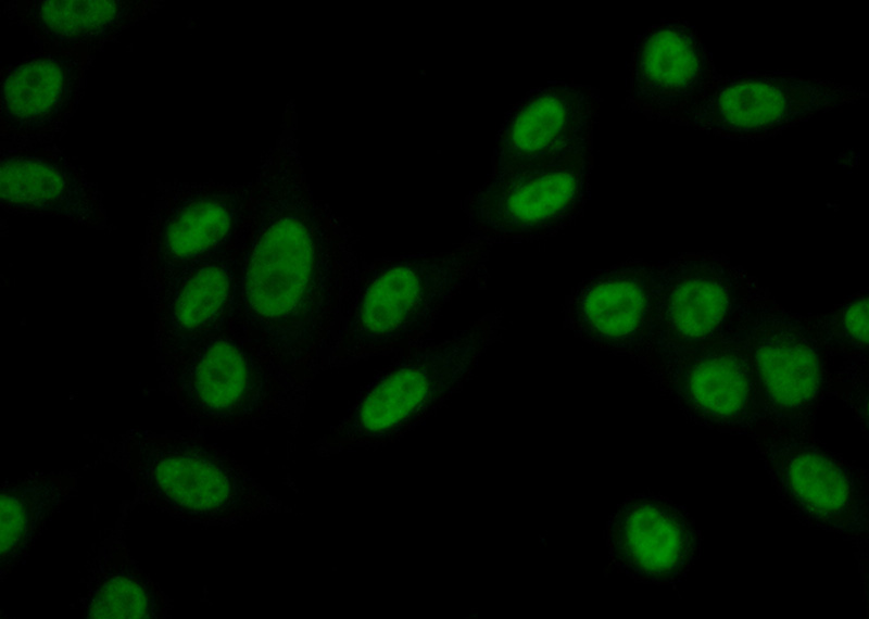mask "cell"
<instances>
[{"instance_id":"8992f818","label":"cell","mask_w":869,"mask_h":619,"mask_svg":"<svg viewBox=\"0 0 869 619\" xmlns=\"http://www.w3.org/2000/svg\"><path fill=\"white\" fill-rule=\"evenodd\" d=\"M738 333L750 354L761 429L808 433L828 380L816 317L792 314L765 300L745 315Z\"/></svg>"},{"instance_id":"3957f363","label":"cell","mask_w":869,"mask_h":619,"mask_svg":"<svg viewBox=\"0 0 869 619\" xmlns=\"http://www.w3.org/2000/svg\"><path fill=\"white\" fill-rule=\"evenodd\" d=\"M502 321L496 310L448 339L396 351L313 449L322 456L379 449L414 430L463 389L481 356L502 339Z\"/></svg>"},{"instance_id":"7a4b0ae2","label":"cell","mask_w":869,"mask_h":619,"mask_svg":"<svg viewBox=\"0 0 869 619\" xmlns=\"http://www.w3.org/2000/svg\"><path fill=\"white\" fill-rule=\"evenodd\" d=\"M492 247L470 236L445 252L363 262L345 290L322 371L426 339L466 283L486 286Z\"/></svg>"},{"instance_id":"30bf717a","label":"cell","mask_w":869,"mask_h":619,"mask_svg":"<svg viewBox=\"0 0 869 619\" xmlns=\"http://www.w3.org/2000/svg\"><path fill=\"white\" fill-rule=\"evenodd\" d=\"M642 366L694 424L753 434L764 427L750 354L738 331L700 346L657 352Z\"/></svg>"},{"instance_id":"6da1fadb","label":"cell","mask_w":869,"mask_h":619,"mask_svg":"<svg viewBox=\"0 0 869 619\" xmlns=\"http://www.w3.org/2000/svg\"><path fill=\"white\" fill-rule=\"evenodd\" d=\"M351 229L297 173L253 181L229 323L305 396L361 266Z\"/></svg>"},{"instance_id":"ba28073f","label":"cell","mask_w":869,"mask_h":619,"mask_svg":"<svg viewBox=\"0 0 869 619\" xmlns=\"http://www.w3.org/2000/svg\"><path fill=\"white\" fill-rule=\"evenodd\" d=\"M752 277L717 255H687L655 264L653 354L730 338L766 300Z\"/></svg>"},{"instance_id":"ac0fdd59","label":"cell","mask_w":869,"mask_h":619,"mask_svg":"<svg viewBox=\"0 0 869 619\" xmlns=\"http://www.w3.org/2000/svg\"><path fill=\"white\" fill-rule=\"evenodd\" d=\"M1 207L10 214L65 217L108 229L102 194L55 144L1 143Z\"/></svg>"},{"instance_id":"44dd1931","label":"cell","mask_w":869,"mask_h":619,"mask_svg":"<svg viewBox=\"0 0 869 619\" xmlns=\"http://www.w3.org/2000/svg\"><path fill=\"white\" fill-rule=\"evenodd\" d=\"M79 599L85 618H164L171 604L159 585L130 557L124 540L110 536L98 548Z\"/></svg>"},{"instance_id":"5b68a950","label":"cell","mask_w":869,"mask_h":619,"mask_svg":"<svg viewBox=\"0 0 869 619\" xmlns=\"http://www.w3.org/2000/svg\"><path fill=\"white\" fill-rule=\"evenodd\" d=\"M159 361L162 387L199 427L298 425L304 412L307 396L229 321Z\"/></svg>"},{"instance_id":"277c9868","label":"cell","mask_w":869,"mask_h":619,"mask_svg":"<svg viewBox=\"0 0 869 619\" xmlns=\"http://www.w3.org/2000/svg\"><path fill=\"white\" fill-rule=\"evenodd\" d=\"M119 459L141 502L204 526L292 511L227 451L192 434H133Z\"/></svg>"},{"instance_id":"7402d4cb","label":"cell","mask_w":869,"mask_h":619,"mask_svg":"<svg viewBox=\"0 0 869 619\" xmlns=\"http://www.w3.org/2000/svg\"><path fill=\"white\" fill-rule=\"evenodd\" d=\"M76 484L68 473L36 471L1 485L2 579L23 560Z\"/></svg>"},{"instance_id":"d6986e66","label":"cell","mask_w":869,"mask_h":619,"mask_svg":"<svg viewBox=\"0 0 869 619\" xmlns=\"http://www.w3.org/2000/svg\"><path fill=\"white\" fill-rule=\"evenodd\" d=\"M242 243L243 239L229 250L188 264L148 289L154 301L159 356L173 353L229 321Z\"/></svg>"},{"instance_id":"e0dca14e","label":"cell","mask_w":869,"mask_h":619,"mask_svg":"<svg viewBox=\"0 0 869 619\" xmlns=\"http://www.w3.org/2000/svg\"><path fill=\"white\" fill-rule=\"evenodd\" d=\"M609 564L643 583L667 585L684 579L700 555L694 519L676 502L653 493L628 497L609 518Z\"/></svg>"},{"instance_id":"2e32d148","label":"cell","mask_w":869,"mask_h":619,"mask_svg":"<svg viewBox=\"0 0 869 619\" xmlns=\"http://www.w3.org/2000/svg\"><path fill=\"white\" fill-rule=\"evenodd\" d=\"M96 54L39 48L1 70V143L47 144L61 136L84 94Z\"/></svg>"},{"instance_id":"7c38bea8","label":"cell","mask_w":869,"mask_h":619,"mask_svg":"<svg viewBox=\"0 0 869 619\" xmlns=\"http://www.w3.org/2000/svg\"><path fill=\"white\" fill-rule=\"evenodd\" d=\"M761 459L780 502L808 526L855 535L866 526L867 481L861 469L808 433H756Z\"/></svg>"},{"instance_id":"9a60e30c","label":"cell","mask_w":869,"mask_h":619,"mask_svg":"<svg viewBox=\"0 0 869 619\" xmlns=\"http://www.w3.org/2000/svg\"><path fill=\"white\" fill-rule=\"evenodd\" d=\"M718 75L696 29L684 20H663L637 39L626 105L683 125Z\"/></svg>"},{"instance_id":"8fae6325","label":"cell","mask_w":869,"mask_h":619,"mask_svg":"<svg viewBox=\"0 0 869 619\" xmlns=\"http://www.w3.org/2000/svg\"><path fill=\"white\" fill-rule=\"evenodd\" d=\"M866 97L833 80L788 74L718 75L683 126L734 140L774 136Z\"/></svg>"},{"instance_id":"52a82bcc","label":"cell","mask_w":869,"mask_h":619,"mask_svg":"<svg viewBox=\"0 0 869 619\" xmlns=\"http://www.w3.org/2000/svg\"><path fill=\"white\" fill-rule=\"evenodd\" d=\"M593 157L491 170L463 202L473 236L491 244L537 241L583 214Z\"/></svg>"},{"instance_id":"5bb4252c","label":"cell","mask_w":869,"mask_h":619,"mask_svg":"<svg viewBox=\"0 0 869 619\" xmlns=\"http://www.w3.org/2000/svg\"><path fill=\"white\" fill-rule=\"evenodd\" d=\"M655 264L629 258L593 271L564 303L565 329L583 342L641 364L653 339Z\"/></svg>"},{"instance_id":"ffe728a7","label":"cell","mask_w":869,"mask_h":619,"mask_svg":"<svg viewBox=\"0 0 869 619\" xmlns=\"http://www.w3.org/2000/svg\"><path fill=\"white\" fill-rule=\"evenodd\" d=\"M162 4L148 0H17L3 2L2 10L11 22L25 26L40 48L97 54Z\"/></svg>"},{"instance_id":"9c48e42d","label":"cell","mask_w":869,"mask_h":619,"mask_svg":"<svg viewBox=\"0 0 869 619\" xmlns=\"http://www.w3.org/2000/svg\"><path fill=\"white\" fill-rule=\"evenodd\" d=\"M253 182H160L142 251L148 289L171 273L239 244Z\"/></svg>"},{"instance_id":"4fadbf2b","label":"cell","mask_w":869,"mask_h":619,"mask_svg":"<svg viewBox=\"0 0 869 619\" xmlns=\"http://www.w3.org/2000/svg\"><path fill=\"white\" fill-rule=\"evenodd\" d=\"M600 103L595 87L575 81L529 90L498 128L492 170L593 157Z\"/></svg>"}]
</instances>
